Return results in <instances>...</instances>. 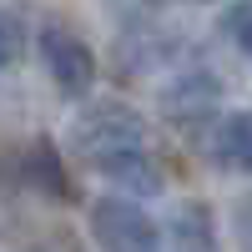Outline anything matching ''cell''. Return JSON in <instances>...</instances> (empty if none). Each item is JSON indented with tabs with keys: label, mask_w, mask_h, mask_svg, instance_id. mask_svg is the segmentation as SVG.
<instances>
[{
	"label": "cell",
	"mask_w": 252,
	"mask_h": 252,
	"mask_svg": "<svg viewBox=\"0 0 252 252\" xmlns=\"http://www.w3.org/2000/svg\"><path fill=\"white\" fill-rule=\"evenodd\" d=\"M40 61H46L51 81H56L66 96H86V91H91V81H96V56H91V46H86L71 26H61V20L40 26Z\"/></svg>",
	"instance_id": "3"
},
{
	"label": "cell",
	"mask_w": 252,
	"mask_h": 252,
	"mask_svg": "<svg viewBox=\"0 0 252 252\" xmlns=\"http://www.w3.org/2000/svg\"><path fill=\"white\" fill-rule=\"evenodd\" d=\"M20 56H26V26H20V15L0 10V71H15Z\"/></svg>",
	"instance_id": "9"
},
{
	"label": "cell",
	"mask_w": 252,
	"mask_h": 252,
	"mask_svg": "<svg viewBox=\"0 0 252 252\" xmlns=\"http://www.w3.org/2000/svg\"><path fill=\"white\" fill-rule=\"evenodd\" d=\"M146 5H157V0H146Z\"/></svg>",
	"instance_id": "12"
},
{
	"label": "cell",
	"mask_w": 252,
	"mask_h": 252,
	"mask_svg": "<svg viewBox=\"0 0 252 252\" xmlns=\"http://www.w3.org/2000/svg\"><path fill=\"white\" fill-rule=\"evenodd\" d=\"M227 35L252 56V0H237V5L227 10Z\"/></svg>",
	"instance_id": "10"
},
{
	"label": "cell",
	"mask_w": 252,
	"mask_h": 252,
	"mask_svg": "<svg viewBox=\"0 0 252 252\" xmlns=\"http://www.w3.org/2000/svg\"><path fill=\"white\" fill-rule=\"evenodd\" d=\"M91 237L101 252H157V222L126 197L91 202Z\"/></svg>",
	"instance_id": "2"
},
{
	"label": "cell",
	"mask_w": 252,
	"mask_h": 252,
	"mask_svg": "<svg viewBox=\"0 0 252 252\" xmlns=\"http://www.w3.org/2000/svg\"><path fill=\"white\" fill-rule=\"evenodd\" d=\"M197 5H207V0H197Z\"/></svg>",
	"instance_id": "13"
},
{
	"label": "cell",
	"mask_w": 252,
	"mask_h": 252,
	"mask_svg": "<svg viewBox=\"0 0 252 252\" xmlns=\"http://www.w3.org/2000/svg\"><path fill=\"white\" fill-rule=\"evenodd\" d=\"M217 101H222V81L207 76V71H192L161 91V111L177 116V121H197V116H212Z\"/></svg>",
	"instance_id": "4"
},
{
	"label": "cell",
	"mask_w": 252,
	"mask_h": 252,
	"mask_svg": "<svg viewBox=\"0 0 252 252\" xmlns=\"http://www.w3.org/2000/svg\"><path fill=\"white\" fill-rule=\"evenodd\" d=\"M172 247L177 252H217V237H212V217H207L202 202H187L177 222H172Z\"/></svg>",
	"instance_id": "8"
},
{
	"label": "cell",
	"mask_w": 252,
	"mask_h": 252,
	"mask_svg": "<svg viewBox=\"0 0 252 252\" xmlns=\"http://www.w3.org/2000/svg\"><path fill=\"white\" fill-rule=\"evenodd\" d=\"M76 146H81V157L96 166L101 157L146 146V121L136 111H126V106H91L76 121Z\"/></svg>",
	"instance_id": "1"
},
{
	"label": "cell",
	"mask_w": 252,
	"mask_h": 252,
	"mask_svg": "<svg viewBox=\"0 0 252 252\" xmlns=\"http://www.w3.org/2000/svg\"><path fill=\"white\" fill-rule=\"evenodd\" d=\"M20 182L35 187V192H51V197H71L66 166H61V157H56L51 141H31L26 152H20Z\"/></svg>",
	"instance_id": "7"
},
{
	"label": "cell",
	"mask_w": 252,
	"mask_h": 252,
	"mask_svg": "<svg viewBox=\"0 0 252 252\" xmlns=\"http://www.w3.org/2000/svg\"><path fill=\"white\" fill-rule=\"evenodd\" d=\"M96 172L126 187V192H141V197H157L161 192V172L152 166V157H146V146H136V152H116V157H101Z\"/></svg>",
	"instance_id": "6"
},
{
	"label": "cell",
	"mask_w": 252,
	"mask_h": 252,
	"mask_svg": "<svg viewBox=\"0 0 252 252\" xmlns=\"http://www.w3.org/2000/svg\"><path fill=\"white\" fill-rule=\"evenodd\" d=\"M207 152H212L217 166L227 172H252V111H232L212 126L207 136Z\"/></svg>",
	"instance_id": "5"
},
{
	"label": "cell",
	"mask_w": 252,
	"mask_h": 252,
	"mask_svg": "<svg viewBox=\"0 0 252 252\" xmlns=\"http://www.w3.org/2000/svg\"><path fill=\"white\" fill-rule=\"evenodd\" d=\"M237 237H242V252H252V197L237 202Z\"/></svg>",
	"instance_id": "11"
}]
</instances>
